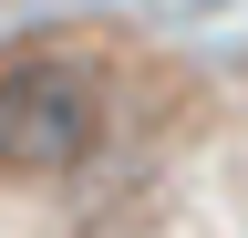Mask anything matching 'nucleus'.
Returning a JSON list of instances; mask_svg holds the SVG:
<instances>
[{
  "mask_svg": "<svg viewBox=\"0 0 248 238\" xmlns=\"http://www.w3.org/2000/svg\"><path fill=\"white\" fill-rule=\"evenodd\" d=\"M93 135H104V94L83 83V63H62V52L0 63V166H11V176L83 166Z\"/></svg>",
  "mask_w": 248,
  "mask_h": 238,
  "instance_id": "nucleus-1",
  "label": "nucleus"
}]
</instances>
